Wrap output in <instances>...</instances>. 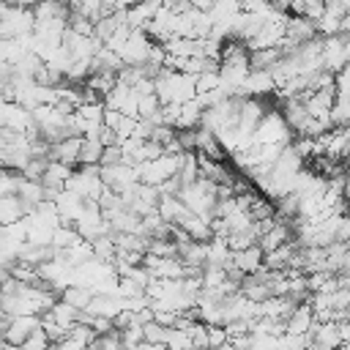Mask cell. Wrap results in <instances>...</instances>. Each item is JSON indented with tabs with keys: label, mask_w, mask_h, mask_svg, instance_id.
<instances>
[{
	"label": "cell",
	"mask_w": 350,
	"mask_h": 350,
	"mask_svg": "<svg viewBox=\"0 0 350 350\" xmlns=\"http://www.w3.org/2000/svg\"><path fill=\"white\" fill-rule=\"evenodd\" d=\"M290 139H293V131L287 129L282 112L273 107L260 118V123L252 131V145H290Z\"/></svg>",
	"instance_id": "cell-1"
},
{
	"label": "cell",
	"mask_w": 350,
	"mask_h": 350,
	"mask_svg": "<svg viewBox=\"0 0 350 350\" xmlns=\"http://www.w3.org/2000/svg\"><path fill=\"white\" fill-rule=\"evenodd\" d=\"M320 66L325 71H331V74H336L339 68L347 66V36H328V38H323Z\"/></svg>",
	"instance_id": "cell-2"
},
{
	"label": "cell",
	"mask_w": 350,
	"mask_h": 350,
	"mask_svg": "<svg viewBox=\"0 0 350 350\" xmlns=\"http://www.w3.org/2000/svg\"><path fill=\"white\" fill-rule=\"evenodd\" d=\"M148 52H150V38L142 30H131L126 44L120 46L118 57L123 66H142V63H148Z\"/></svg>",
	"instance_id": "cell-3"
},
{
	"label": "cell",
	"mask_w": 350,
	"mask_h": 350,
	"mask_svg": "<svg viewBox=\"0 0 350 350\" xmlns=\"http://www.w3.org/2000/svg\"><path fill=\"white\" fill-rule=\"evenodd\" d=\"M38 325H41V317H38V314H19V317H11V323H8L5 334H3V342H5L8 347H19Z\"/></svg>",
	"instance_id": "cell-4"
},
{
	"label": "cell",
	"mask_w": 350,
	"mask_h": 350,
	"mask_svg": "<svg viewBox=\"0 0 350 350\" xmlns=\"http://www.w3.org/2000/svg\"><path fill=\"white\" fill-rule=\"evenodd\" d=\"M314 325V312L306 301L295 304L293 312L284 317V334H295V336H306L309 328Z\"/></svg>",
	"instance_id": "cell-5"
},
{
	"label": "cell",
	"mask_w": 350,
	"mask_h": 350,
	"mask_svg": "<svg viewBox=\"0 0 350 350\" xmlns=\"http://www.w3.org/2000/svg\"><path fill=\"white\" fill-rule=\"evenodd\" d=\"M159 8H161V0H137L134 5L126 8V27L129 30H142L156 16Z\"/></svg>",
	"instance_id": "cell-6"
},
{
	"label": "cell",
	"mask_w": 350,
	"mask_h": 350,
	"mask_svg": "<svg viewBox=\"0 0 350 350\" xmlns=\"http://www.w3.org/2000/svg\"><path fill=\"white\" fill-rule=\"evenodd\" d=\"M287 241H293V230H290L287 221H282V224H273L268 232H262V235L257 238V249H260L262 254H271L273 249L284 246Z\"/></svg>",
	"instance_id": "cell-7"
},
{
	"label": "cell",
	"mask_w": 350,
	"mask_h": 350,
	"mask_svg": "<svg viewBox=\"0 0 350 350\" xmlns=\"http://www.w3.org/2000/svg\"><path fill=\"white\" fill-rule=\"evenodd\" d=\"M44 314H46V317H49V320H52L57 328H63L66 334H68V328H71V325H77V323H79V312H77L74 306L63 304L60 298H57V301H55V304H52V306H49Z\"/></svg>",
	"instance_id": "cell-8"
},
{
	"label": "cell",
	"mask_w": 350,
	"mask_h": 350,
	"mask_svg": "<svg viewBox=\"0 0 350 350\" xmlns=\"http://www.w3.org/2000/svg\"><path fill=\"white\" fill-rule=\"evenodd\" d=\"M279 60H282V49L279 46L254 49V52H249V71H268Z\"/></svg>",
	"instance_id": "cell-9"
},
{
	"label": "cell",
	"mask_w": 350,
	"mask_h": 350,
	"mask_svg": "<svg viewBox=\"0 0 350 350\" xmlns=\"http://www.w3.org/2000/svg\"><path fill=\"white\" fill-rule=\"evenodd\" d=\"M57 298L63 301V304H68V306H74L77 312H85L88 309V304H90V298H93V293L88 290V287H63L60 293H57Z\"/></svg>",
	"instance_id": "cell-10"
},
{
	"label": "cell",
	"mask_w": 350,
	"mask_h": 350,
	"mask_svg": "<svg viewBox=\"0 0 350 350\" xmlns=\"http://www.w3.org/2000/svg\"><path fill=\"white\" fill-rule=\"evenodd\" d=\"M230 260V249L227 241L213 235L211 241H205V265H224Z\"/></svg>",
	"instance_id": "cell-11"
},
{
	"label": "cell",
	"mask_w": 350,
	"mask_h": 350,
	"mask_svg": "<svg viewBox=\"0 0 350 350\" xmlns=\"http://www.w3.org/2000/svg\"><path fill=\"white\" fill-rule=\"evenodd\" d=\"M164 345H167L170 350H189V347H191V339H189L186 331L170 325V328L164 331Z\"/></svg>",
	"instance_id": "cell-12"
},
{
	"label": "cell",
	"mask_w": 350,
	"mask_h": 350,
	"mask_svg": "<svg viewBox=\"0 0 350 350\" xmlns=\"http://www.w3.org/2000/svg\"><path fill=\"white\" fill-rule=\"evenodd\" d=\"M88 350H123V347H120V336H118V331H109V334H98V336H93V342L88 345Z\"/></svg>",
	"instance_id": "cell-13"
},
{
	"label": "cell",
	"mask_w": 350,
	"mask_h": 350,
	"mask_svg": "<svg viewBox=\"0 0 350 350\" xmlns=\"http://www.w3.org/2000/svg\"><path fill=\"white\" fill-rule=\"evenodd\" d=\"M159 98H156V93H148V96H139L137 98V118H153V115H159Z\"/></svg>",
	"instance_id": "cell-14"
},
{
	"label": "cell",
	"mask_w": 350,
	"mask_h": 350,
	"mask_svg": "<svg viewBox=\"0 0 350 350\" xmlns=\"http://www.w3.org/2000/svg\"><path fill=\"white\" fill-rule=\"evenodd\" d=\"M213 88H219V74H216V71H202V74L194 77V96L208 93V90H213Z\"/></svg>",
	"instance_id": "cell-15"
},
{
	"label": "cell",
	"mask_w": 350,
	"mask_h": 350,
	"mask_svg": "<svg viewBox=\"0 0 350 350\" xmlns=\"http://www.w3.org/2000/svg\"><path fill=\"white\" fill-rule=\"evenodd\" d=\"M123 161V150L120 145H107L101 150V159H98V167H112V164H120Z\"/></svg>",
	"instance_id": "cell-16"
},
{
	"label": "cell",
	"mask_w": 350,
	"mask_h": 350,
	"mask_svg": "<svg viewBox=\"0 0 350 350\" xmlns=\"http://www.w3.org/2000/svg\"><path fill=\"white\" fill-rule=\"evenodd\" d=\"M221 345H227V331H224V325H208V350H216V347H221Z\"/></svg>",
	"instance_id": "cell-17"
},
{
	"label": "cell",
	"mask_w": 350,
	"mask_h": 350,
	"mask_svg": "<svg viewBox=\"0 0 350 350\" xmlns=\"http://www.w3.org/2000/svg\"><path fill=\"white\" fill-rule=\"evenodd\" d=\"M189 5H191V8H197V11H202V14H208V11H211V5H213V0H189Z\"/></svg>",
	"instance_id": "cell-18"
},
{
	"label": "cell",
	"mask_w": 350,
	"mask_h": 350,
	"mask_svg": "<svg viewBox=\"0 0 350 350\" xmlns=\"http://www.w3.org/2000/svg\"><path fill=\"white\" fill-rule=\"evenodd\" d=\"M189 350H200V347H189Z\"/></svg>",
	"instance_id": "cell-19"
}]
</instances>
